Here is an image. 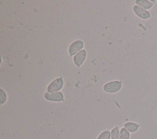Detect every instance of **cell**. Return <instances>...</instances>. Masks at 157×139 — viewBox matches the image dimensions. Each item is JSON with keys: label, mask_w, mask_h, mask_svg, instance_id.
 <instances>
[{"label": "cell", "mask_w": 157, "mask_h": 139, "mask_svg": "<svg viewBox=\"0 0 157 139\" xmlns=\"http://www.w3.org/2000/svg\"><path fill=\"white\" fill-rule=\"evenodd\" d=\"M123 87V81L121 80H112L105 83L103 86V90L109 94H114L119 92Z\"/></svg>", "instance_id": "6da1fadb"}, {"label": "cell", "mask_w": 157, "mask_h": 139, "mask_svg": "<svg viewBox=\"0 0 157 139\" xmlns=\"http://www.w3.org/2000/svg\"><path fill=\"white\" fill-rule=\"evenodd\" d=\"M134 2L135 4L148 10L151 9L155 5L151 0H136Z\"/></svg>", "instance_id": "52a82bcc"}, {"label": "cell", "mask_w": 157, "mask_h": 139, "mask_svg": "<svg viewBox=\"0 0 157 139\" xmlns=\"http://www.w3.org/2000/svg\"><path fill=\"white\" fill-rule=\"evenodd\" d=\"M44 98L50 102H63L64 100V96L61 91L49 93L48 92H45L44 94Z\"/></svg>", "instance_id": "5b68a950"}, {"label": "cell", "mask_w": 157, "mask_h": 139, "mask_svg": "<svg viewBox=\"0 0 157 139\" xmlns=\"http://www.w3.org/2000/svg\"><path fill=\"white\" fill-rule=\"evenodd\" d=\"M87 57V51L86 50L83 49L72 58V61L77 67H80L85 62Z\"/></svg>", "instance_id": "8992f818"}, {"label": "cell", "mask_w": 157, "mask_h": 139, "mask_svg": "<svg viewBox=\"0 0 157 139\" xmlns=\"http://www.w3.org/2000/svg\"><path fill=\"white\" fill-rule=\"evenodd\" d=\"M84 47V42L82 40L77 39L74 40L69 45L67 51L68 54L71 57H73L79 51L83 50Z\"/></svg>", "instance_id": "3957f363"}, {"label": "cell", "mask_w": 157, "mask_h": 139, "mask_svg": "<svg viewBox=\"0 0 157 139\" xmlns=\"http://www.w3.org/2000/svg\"><path fill=\"white\" fill-rule=\"evenodd\" d=\"M133 13L139 18L142 20H148L151 17V13L149 10H146L136 4H134L132 7Z\"/></svg>", "instance_id": "277c9868"}, {"label": "cell", "mask_w": 157, "mask_h": 139, "mask_svg": "<svg viewBox=\"0 0 157 139\" xmlns=\"http://www.w3.org/2000/svg\"><path fill=\"white\" fill-rule=\"evenodd\" d=\"M131 133L130 132L124 127H122L120 129V139H130Z\"/></svg>", "instance_id": "9c48e42d"}, {"label": "cell", "mask_w": 157, "mask_h": 139, "mask_svg": "<svg viewBox=\"0 0 157 139\" xmlns=\"http://www.w3.org/2000/svg\"><path fill=\"white\" fill-rule=\"evenodd\" d=\"M120 130L118 126H115L110 131L111 139H120Z\"/></svg>", "instance_id": "30bf717a"}, {"label": "cell", "mask_w": 157, "mask_h": 139, "mask_svg": "<svg viewBox=\"0 0 157 139\" xmlns=\"http://www.w3.org/2000/svg\"><path fill=\"white\" fill-rule=\"evenodd\" d=\"M7 99V95L6 92L2 88L0 89V103L1 105L4 104Z\"/></svg>", "instance_id": "7c38bea8"}, {"label": "cell", "mask_w": 157, "mask_h": 139, "mask_svg": "<svg viewBox=\"0 0 157 139\" xmlns=\"http://www.w3.org/2000/svg\"><path fill=\"white\" fill-rule=\"evenodd\" d=\"M123 127L126 128L130 133H134L140 128V124L137 122L128 121L123 124Z\"/></svg>", "instance_id": "ba28073f"}, {"label": "cell", "mask_w": 157, "mask_h": 139, "mask_svg": "<svg viewBox=\"0 0 157 139\" xmlns=\"http://www.w3.org/2000/svg\"><path fill=\"white\" fill-rule=\"evenodd\" d=\"M64 85V78L63 77H58L53 79L47 86V92L49 93H53L60 91Z\"/></svg>", "instance_id": "7a4b0ae2"}, {"label": "cell", "mask_w": 157, "mask_h": 139, "mask_svg": "<svg viewBox=\"0 0 157 139\" xmlns=\"http://www.w3.org/2000/svg\"><path fill=\"white\" fill-rule=\"evenodd\" d=\"M96 139H111L110 132L108 130H105L101 132Z\"/></svg>", "instance_id": "8fae6325"}]
</instances>
